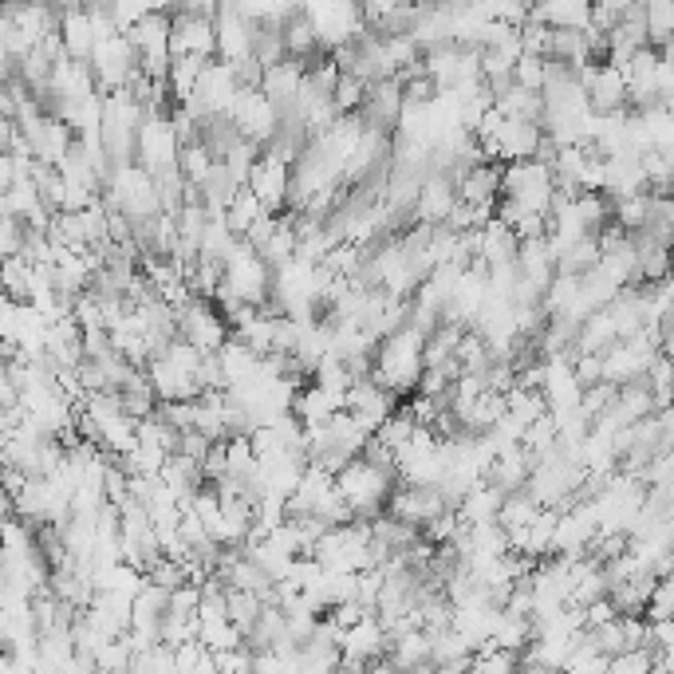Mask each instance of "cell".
<instances>
[{"instance_id": "obj_1", "label": "cell", "mask_w": 674, "mask_h": 674, "mask_svg": "<svg viewBox=\"0 0 674 674\" xmlns=\"http://www.w3.org/2000/svg\"><path fill=\"white\" fill-rule=\"evenodd\" d=\"M178 316V339H186L198 355H217L221 343L229 339V328L221 320V312L209 304V300H190Z\"/></svg>"}, {"instance_id": "obj_2", "label": "cell", "mask_w": 674, "mask_h": 674, "mask_svg": "<svg viewBox=\"0 0 674 674\" xmlns=\"http://www.w3.org/2000/svg\"><path fill=\"white\" fill-rule=\"evenodd\" d=\"M288 178H292V166H284L280 158H272L269 150H261V158H257L253 170H249L245 190L261 202L265 213H280V209H284V198H288Z\"/></svg>"}, {"instance_id": "obj_3", "label": "cell", "mask_w": 674, "mask_h": 674, "mask_svg": "<svg viewBox=\"0 0 674 674\" xmlns=\"http://www.w3.org/2000/svg\"><path fill=\"white\" fill-rule=\"evenodd\" d=\"M454 182L450 178H442V174H426L422 178V186H418V198H414V225H426V229H438V225H446V217L454 213Z\"/></svg>"}, {"instance_id": "obj_4", "label": "cell", "mask_w": 674, "mask_h": 674, "mask_svg": "<svg viewBox=\"0 0 674 674\" xmlns=\"http://www.w3.org/2000/svg\"><path fill=\"white\" fill-rule=\"evenodd\" d=\"M261 213H265V209H261V202H257V198H253V194H249V190L241 186V190H237V194L229 198L225 213H221V221H225L229 237H237V241H241V237L249 233V225H253V221L261 217Z\"/></svg>"}, {"instance_id": "obj_5", "label": "cell", "mask_w": 674, "mask_h": 674, "mask_svg": "<svg viewBox=\"0 0 674 674\" xmlns=\"http://www.w3.org/2000/svg\"><path fill=\"white\" fill-rule=\"evenodd\" d=\"M60 32H64L68 56H75V60H87V56H91V48H95V32H91L87 12H68V16H64V24H60Z\"/></svg>"}, {"instance_id": "obj_6", "label": "cell", "mask_w": 674, "mask_h": 674, "mask_svg": "<svg viewBox=\"0 0 674 674\" xmlns=\"http://www.w3.org/2000/svg\"><path fill=\"white\" fill-rule=\"evenodd\" d=\"M213 154L205 150V142H194V146H182L178 150V174H182V182H190V186H202L205 178H209V170H213Z\"/></svg>"}, {"instance_id": "obj_7", "label": "cell", "mask_w": 674, "mask_h": 674, "mask_svg": "<svg viewBox=\"0 0 674 674\" xmlns=\"http://www.w3.org/2000/svg\"><path fill=\"white\" fill-rule=\"evenodd\" d=\"M544 75H548V60H537V56H521L513 64V87L529 91V95H540L544 87Z\"/></svg>"}]
</instances>
